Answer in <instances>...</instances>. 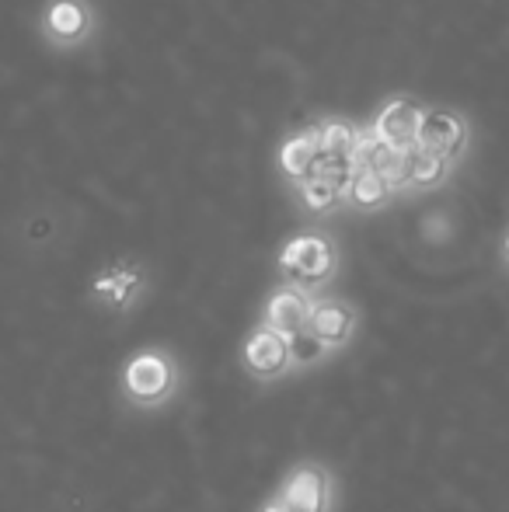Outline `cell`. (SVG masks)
I'll return each instance as SVG.
<instances>
[{
	"instance_id": "1",
	"label": "cell",
	"mask_w": 509,
	"mask_h": 512,
	"mask_svg": "<svg viewBox=\"0 0 509 512\" xmlns=\"http://www.w3.org/2000/svg\"><path fill=\"white\" fill-rule=\"evenodd\" d=\"M279 269L300 290H314V286L328 283L335 272V248L325 234H300L279 255Z\"/></svg>"
},
{
	"instance_id": "2",
	"label": "cell",
	"mask_w": 509,
	"mask_h": 512,
	"mask_svg": "<svg viewBox=\"0 0 509 512\" xmlns=\"http://www.w3.org/2000/svg\"><path fill=\"white\" fill-rule=\"evenodd\" d=\"M95 4L91 0H49L42 7L39 32L53 49H81L95 39Z\"/></svg>"
},
{
	"instance_id": "3",
	"label": "cell",
	"mask_w": 509,
	"mask_h": 512,
	"mask_svg": "<svg viewBox=\"0 0 509 512\" xmlns=\"http://www.w3.org/2000/svg\"><path fill=\"white\" fill-rule=\"evenodd\" d=\"M415 143L433 150V154H443V157H450V161H457V157L464 154V147H468V122H464V115L454 112V108H422Z\"/></svg>"
},
{
	"instance_id": "4",
	"label": "cell",
	"mask_w": 509,
	"mask_h": 512,
	"mask_svg": "<svg viewBox=\"0 0 509 512\" xmlns=\"http://www.w3.org/2000/svg\"><path fill=\"white\" fill-rule=\"evenodd\" d=\"M419 119H422V105L408 95H394L377 108L370 129L377 133V140L391 143V147H412L415 133H419Z\"/></svg>"
},
{
	"instance_id": "5",
	"label": "cell",
	"mask_w": 509,
	"mask_h": 512,
	"mask_svg": "<svg viewBox=\"0 0 509 512\" xmlns=\"http://www.w3.org/2000/svg\"><path fill=\"white\" fill-rule=\"evenodd\" d=\"M245 363L255 377H276V373H283L286 363H290L286 335H279V331H272V328L255 331L245 342Z\"/></svg>"
},
{
	"instance_id": "6",
	"label": "cell",
	"mask_w": 509,
	"mask_h": 512,
	"mask_svg": "<svg viewBox=\"0 0 509 512\" xmlns=\"http://www.w3.org/2000/svg\"><path fill=\"white\" fill-rule=\"evenodd\" d=\"M171 387V370L161 356L147 352V356H136L126 370V391L133 394L136 401H157L164 398Z\"/></svg>"
},
{
	"instance_id": "7",
	"label": "cell",
	"mask_w": 509,
	"mask_h": 512,
	"mask_svg": "<svg viewBox=\"0 0 509 512\" xmlns=\"http://www.w3.org/2000/svg\"><path fill=\"white\" fill-rule=\"evenodd\" d=\"M318 126H307L300 133L286 136L283 147H279V168L290 182H300V178L314 175V164H318Z\"/></svg>"
},
{
	"instance_id": "8",
	"label": "cell",
	"mask_w": 509,
	"mask_h": 512,
	"mask_svg": "<svg viewBox=\"0 0 509 512\" xmlns=\"http://www.w3.org/2000/svg\"><path fill=\"white\" fill-rule=\"evenodd\" d=\"M450 168H454L450 157L433 154L419 143L405 147V189H436L450 178Z\"/></svg>"
},
{
	"instance_id": "9",
	"label": "cell",
	"mask_w": 509,
	"mask_h": 512,
	"mask_svg": "<svg viewBox=\"0 0 509 512\" xmlns=\"http://www.w3.org/2000/svg\"><path fill=\"white\" fill-rule=\"evenodd\" d=\"M283 502L290 512H325L328 506V478L318 467H300L283 492Z\"/></svg>"
},
{
	"instance_id": "10",
	"label": "cell",
	"mask_w": 509,
	"mask_h": 512,
	"mask_svg": "<svg viewBox=\"0 0 509 512\" xmlns=\"http://www.w3.org/2000/svg\"><path fill=\"white\" fill-rule=\"evenodd\" d=\"M307 314H311V307H307V297L300 293V286H283V290H276L269 307H265V321H269V328L279 331V335L300 331L307 324Z\"/></svg>"
},
{
	"instance_id": "11",
	"label": "cell",
	"mask_w": 509,
	"mask_h": 512,
	"mask_svg": "<svg viewBox=\"0 0 509 512\" xmlns=\"http://www.w3.org/2000/svg\"><path fill=\"white\" fill-rule=\"evenodd\" d=\"M353 324H356L353 310L346 304H339V300H321V304H314L311 314H307V328L325 345H342L353 335Z\"/></svg>"
},
{
	"instance_id": "12",
	"label": "cell",
	"mask_w": 509,
	"mask_h": 512,
	"mask_svg": "<svg viewBox=\"0 0 509 512\" xmlns=\"http://www.w3.org/2000/svg\"><path fill=\"white\" fill-rule=\"evenodd\" d=\"M394 196L391 182L374 168H356L346 185V203L353 209H381Z\"/></svg>"
},
{
	"instance_id": "13",
	"label": "cell",
	"mask_w": 509,
	"mask_h": 512,
	"mask_svg": "<svg viewBox=\"0 0 509 512\" xmlns=\"http://www.w3.org/2000/svg\"><path fill=\"white\" fill-rule=\"evenodd\" d=\"M293 185H297L300 206H304L311 216L332 213V209L339 206L342 199H346L339 185H332L328 178H321V175H307V178H300V182H293Z\"/></svg>"
},
{
	"instance_id": "14",
	"label": "cell",
	"mask_w": 509,
	"mask_h": 512,
	"mask_svg": "<svg viewBox=\"0 0 509 512\" xmlns=\"http://www.w3.org/2000/svg\"><path fill=\"white\" fill-rule=\"evenodd\" d=\"M314 126H318L321 154H353L356 140H360V126L349 119H321Z\"/></svg>"
},
{
	"instance_id": "15",
	"label": "cell",
	"mask_w": 509,
	"mask_h": 512,
	"mask_svg": "<svg viewBox=\"0 0 509 512\" xmlns=\"http://www.w3.org/2000/svg\"><path fill=\"white\" fill-rule=\"evenodd\" d=\"M136 286H140V272L129 269V265H119V269H109L105 276L95 279V293L98 297H105L109 304L123 307L129 297L136 293Z\"/></svg>"
},
{
	"instance_id": "16",
	"label": "cell",
	"mask_w": 509,
	"mask_h": 512,
	"mask_svg": "<svg viewBox=\"0 0 509 512\" xmlns=\"http://www.w3.org/2000/svg\"><path fill=\"white\" fill-rule=\"evenodd\" d=\"M286 345H290V359H297V363H314L325 352V342L307 324L300 331H293V335H286Z\"/></svg>"
},
{
	"instance_id": "17",
	"label": "cell",
	"mask_w": 509,
	"mask_h": 512,
	"mask_svg": "<svg viewBox=\"0 0 509 512\" xmlns=\"http://www.w3.org/2000/svg\"><path fill=\"white\" fill-rule=\"evenodd\" d=\"M262 512H290V509H286V502H272V506H265Z\"/></svg>"
},
{
	"instance_id": "18",
	"label": "cell",
	"mask_w": 509,
	"mask_h": 512,
	"mask_svg": "<svg viewBox=\"0 0 509 512\" xmlns=\"http://www.w3.org/2000/svg\"><path fill=\"white\" fill-rule=\"evenodd\" d=\"M503 255H506V262H509V234H506V241H503Z\"/></svg>"
}]
</instances>
